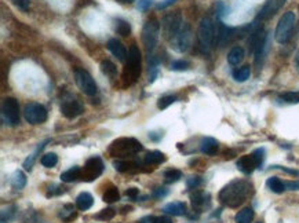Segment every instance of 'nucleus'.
Segmentation results:
<instances>
[{
	"label": "nucleus",
	"mask_w": 299,
	"mask_h": 223,
	"mask_svg": "<svg viewBox=\"0 0 299 223\" xmlns=\"http://www.w3.org/2000/svg\"><path fill=\"white\" fill-rule=\"evenodd\" d=\"M254 194V185L247 179H235L223 187L218 194V199L223 205L237 208L244 204Z\"/></svg>",
	"instance_id": "obj_1"
},
{
	"label": "nucleus",
	"mask_w": 299,
	"mask_h": 223,
	"mask_svg": "<svg viewBox=\"0 0 299 223\" xmlns=\"http://www.w3.org/2000/svg\"><path fill=\"white\" fill-rule=\"evenodd\" d=\"M142 149H144L142 143L135 138H119L112 142L107 152L112 157L124 159V157H130V156L139 153Z\"/></svg>",
	"instance_id": "obj_2"
},
{
	"label": "nucleus",
	"mask_w": 299,
	"mask_h": 223,
	"mask_svg": "<svg viewBox=\"0 0 299 223\" xmlns=\"http://www.w3.org/2000/svg\"><path fill=\"white\" fill-rule=\"evenodd\" d=\"M197 38H199L200 48H201L204 53H208V51L213 48V46H214L215 38H216L214 22H213L211 18L204 17V18L201 20V22H200L199 25Z\"/></svg>",
	"instance_id": "obj_3"
},
{
	"label": "nucleus",
	"mask_w": 299,
	"mask_h": 223,
	"mask_svg": "<svg viewBox=\"0 0 299 223\" xmlns=\"http://www.w3.org/2000/svg\"><path fill=\"white\" fill-rule=\"evenodd\" d=\"M160 38V22L156 18H150L146 21L142 29V44L148 53H152Z\"/></svg>",
	"instance_id": "obj_4"
},
{
	"label": "nucleus",
	"mask_w": 299,
	"mask_h": 223,
	"mask_svg": "<svg viewBox=\"0 0 299 223\" xmlns=\"http://www.w3.org/2000/svg\"><path fill=\"white\" fill-rule=\"evenodd\" d=\"M295 14L292 11H288L283 14V17L280 18V21L277 23L276 32H275V38H276L277 43L280 44H285L290 39H291L292 31L295 26Z\"/></svg>",
	"instance_id": "obj_5"
},
{
	"label": "nucleus",
	"mask_w": 299,
	"mask_h": 223,
	"mask_svg": "<svg viewBox=\"0 0 299 223\" xmlns=\"http://www.w3.org/2000/svg\"><path fill=\"white\" fill-rule=\"evenodd\" d=\"M182 16L179 11H174V13H169L167 16H164L163 21H161V28H163V35L167 40H172L178 35V32L182 28Z\"/></svg>",
	"instance_id": "obj_6"
},
{
	"label": "nucleus",
	"mask_w": 299,
	"mask_h": 223,
	"mask_svg": "<svg viewBox=\"0 0 299 223\" xmlns=\"http://www.w3.org/2000/svg\"><path fill=\"white\" fill-rule=\"evenodd\" d=\"M141 75V51L137 44H132L128 53V61L124 70V79H130L131 83H134Z\"/></svg>",
	"instance_id": "obj_7"
},
{
	"label": "nucleus",
	"mask_w": 299,
	"mask_h": 223,
	"mask_svg": "<svg viewBox=\"0 0 299 223\" xmlns=\"http://www.w3.org/2000/svg\"><path fill=\"white\" fill-rule=\"evenodd\" d=\"M102 172H104V162L101 160V157L94 156L85 162V167L80 171V179L85 182H92L98 179L102 175Z\"/></svg>",
	"instance_id": "obj_8"
},
{
	"label": "nucleus",
	"mask_w": 299,
	"mask_h": 223,
	"mask_svg": "<svg viewBox=\"0 0 299 223\" xmlns=\"http://www.w3.org/2000/svg\"><path fill=\"white\" fill-rule=\"evenodd\" d=\"M1 115L4 122L10 127H16L20 124V105L16 98H6L3 101L1 106Z\"/></svg>",
	"instance_id": "obj_9"
},
{
	"label": "nucleus",
	"mask_w": 299,
	"mask_h": 223,
	"mask_svg": "<svg viewBox=\"0 0 299 223\" xmlns=\"http://www.w3.org/2000/svg\"><path fill=\"white\" fill-rule=\"evenodd\" d=\"M75 80H76L77 87L82 90V93H85L88 97H92L98 93V87L95 84L94 79L91 75L85 69H76L75 70Z\"/></svg>",
	"instance_id": "obj_10"
},
{
	"label": "nucleus",
	"mask_w": 299,
	"mask_h": 223,
	"mask_svg": "<svg viewBox=\"0 0 299 223\" xmlns=\"http://www.w3.org/2000/svg\"><path fill=\"white\" fill-rule=\"evenodd\" d=\"M191 44H192V29L189 23H184L178 35L171 40V47L178 53H185L189 50Z\"/></svg>",
	"instance_id": "obj_11"
},
{
	"label": "nucleus",
	"mask_w": 299,
	"mask_h": 223,
	"mask_svg": "<svg viewBox=\"0 0 299 223\" xmlns=\"http://www.w3.org/2000/svg\"><path fill=\"white\" fill-rule=\"evenodd\" d=\"M85 112V106L79 100H76L72 95H66L62 98L61 102V113L66 119H76Z\"/></svg>",
	"instance_id": "obj_12"
},
{
	"label": "nucleus",
	"mask_w": 299,
	"mask_h": 223,
	"mask_svg": "<svg viewBox=\"0 0 299 223\" xmlns=\"http://www.w3.org/2000/svg\"><path fill=\"white\" fill-rule=\"evenodd\" d=\"M23 116L29 124H42L47 120V109L40 103L32 102L25 106Z\"/></svg>",
	"instance_id": "obj_13"
},
{
	"label": "nucleus",
	"mask_w": 299,
	"mask_h": 223,
	"mask_svg": "<svg viewBox=\"0 0 299 223\" xmlns=\"http://www.w3.org/2000/svg\"><path fill=\"white\" fill-rule=\"evenodd\" d=\"M237 168L246 174V175H251L254 171L256 168H261L259 164L256 162L255 156L253 153L251 154H246V156H241L237 160Z\"/></svg>",
	"instance_id": "obj_14"
},
{
	"label": "nucleus",
	"mask_w": 299,
	"mask_h": 223,
	"mask_svg": "<svg viewBox=\"0 0 299 223\" xmlns=\"http://www.w3.org/2000/svg\"><path fill=\"white\" fill-rule=\"evenodd\" d=\"M107 48H109V51L115 55L119 61L124 62L127 58H128V54H127L126 47H124L123 43L119 41L117 39H110V40L107 41Z\"/></svg>",
	"instance_id": "obj_15"
},
{
	"label": "nucleus",
	"mask_w": 299,
	"mask_h": 223,
	"mask_svg": "<svg viewBox=\"0 0 299 223\" xmlns=\"http://www.w3.org/2000/svg\"><path fill=\"white\" fill-rule=\"evenodd\" d=\"M285 1L287 0H269L268 3L265 4V7L261 10V13L258 16V20H266L269 17H272L276 11H278L280 8L283 7Z\"/></svg>",
	"instance_id": "obj_16"
},
{
	"label": "nucleus",
	"mask_w": 299,
	"mask_h": 223,
	"mask_svg": "<svg viewBox=\"0 0 299 223\" xmlns=\"http://www.w3.org/2000/svg\"><path fill=\"white\" fill-rule=\"evenodd\" d=\"M233 33H235V29H233V28H229V26L223 25L222 22L218 23V31H216V38H215L216 39L218 46H225L230 39H232Z\"/></svg>",
	"instance_id": "obj_17"
},
{
	"label": "nucleus",
	"mask_w": 299,
	"mask_h": 223,
	"mask_svg": "<svg viewBox=\"0 0 299 223\" xmlns=\"http://www.w3.org/2000/svg\"><path fill=\"white\" fill-rule=\"evenodd\" d=\"M113 167L116 168V171H119V172H123V174H126V172H128V174H134V172H138V171H141V165H139L138 162H127V160H117V162H113Z\"/></svg>",
	"instance_id": "obj_18"
},
{
	"label": "nucleus",
	"mask_w": 299,
	"mask_h": 223,
	"mask_svg": "<svg viewBox=\"0 0 299 223\" xmlns=\"http://www.w3.org/2000/svg\"><path fill=\"white\" fill-rule=\"evenodd\" d=\"M163 212L167 214V215L171 216H181L186 214V205L184 203H179V201H175V203H169L163 207Z\"/></svg>",
	"instance_id": "obj_19"
},
{
	"label": "nucleus",
	"mask_w": 299,
	"mask_h": 223,
	"mask_svg": "<svg viewBox=\"0 0 299 223\" xmlns=\"http://www.w3.org/2000/svg\"><path fill=\"white\" fill-rule=\"evenodd\" d=\"M208 200H210V196L204 192H194L192 196H191L193 209H196V211H199V212L210 203Z\"/></svg>",
	"instance_id": "obj_20"
},
{
	"label": "nucleus",
	"mask_w": 299,
	"mask_h": 223,
	"mask_svg": "<svg viewBox=\"0 0 299 223\" xmlns=\"http://www.w3.org/2000/svg\"><path fill=\"white\" fill-rule=\"evenodd\" d=\"M218 147H219L218 141L214 138H210V137L203 138L201 143H200V150H201V153L208 154V156H214V154H216Z\"/></svg>",
	"instance_id": "obj_21"
},
{
	"label": "nucleus",
	"mask_w": 299,
	"mask_h": 223,
	"mask_svg": "<svg viewBox=\"0 0 299 223\" xmlns=\"http://www.w3.org/2000/svg\"><path fill=\"white\" fill-rule=\"evenodd\" d=\"M244 55H246V53H244L243 47H233L229 51V54H228V62H229L232 66H237V65H240L243 62Z\"/></svg>",
	"instance_id": "obj_22"
},
{
	"label": "nucleus",
	"mask_w": 299,
	"mask_h": 223,
	"mask_svg": "<svg viewBox=\"0 0 299 223\" xmlns=\"http://www.w3.org/2000/svg\"><path fill=\"white\" fill-rule=\"evenodd\" d=\"M92 204H94V199H92V196L90 193L83 192L80 193L76 197V207L77 209H80V211L90 209V208L92 207Z\"/></svg>",
	"instance_id": "obj_23"
},
{
	"label": "nucleus",
	"mask_w": 299,
	"mask_h": 223,
	"mask_svg": "<svg viewBox=\"0 0 299 223\" xmlns=\"http://www.w3.org/2000/svg\"><path fill=\"white\" fill-rule=\"evenodd\" d=\"M167 160L166 154L161 153L159 150H153V152H149L146 154L145 159H144V164L145 165H159L161 162H164Z\"/></svg>",
	"instance_id": "obj_24"
},
{
	"label": "nucleus",
	"mask_w": 299,
	"mask_h": 223,
	"mask_svg": "<svg viewBox=\"0 0 299 223\" xmlns=\"http://www.w3.org/2000/svg\"><path fill=\"white\" fill-rule=\"evenodd\" d=\"M254 216H255V212H254L253 208H243L241 211H238L236 214L235 221H236V223H251Z\"/></svg>",
	"instance_id": "obj_25"
},
{
	"label": "nucleus",
	"mask_w": 299,
	"mask_h": 223,
	"mask_svg": "<svg viewBox=\"0 0 299 223\" xmlns=\"http://www.w3.org/2000/svg\"><path fill=\"white\" fill-rule=\"evenodd\" d=\"M266 186L269 187V190H272L273 193H277V194H281V193L287 189V187H285V183H284L280 178L277 177L269 178L268 182H266Z\"/></svg>",
	"instance_id": "obj_26"
},
{
	"label": "nucleus",
	"mask_w": 299,
	"mask_h": 223,
	"mask_svg": "<svg viewBox=\"0 0 299 223\" xmlns=\"http://www.w3.org/2000/svg\"><path fill=\"white\" fill-rule=\"evenodd\" d=\"M76 216H77V212L75 211V207H73L72 204H66V205H64V208L61 209V212H60V218L62 219V222H65V223L72 222L73 219H76Z\"/></svg>",
	"instance_id": "obj_27"
},
{
	"label": "nucleus",
	"mask_w": 299,
	"mask_h": 223,
	"mask_svg": "<svg viewBox=\"0 0 299 223\" xmlns=\"http://www.w3.org/2000/svg\"><path fill=\"white\" fill-rule=\"evenodd\" d=\"M80 171H82V168H80V167H77V165L72 167V168H69L68 171L62 172L61 181L62 182H65V183H70V182L76 181V179L80 178Z\"/></svg>",
	"instance_id": "obj_28"
},
{
	"label": "nucleus",
	"mask_w": 299,
	"mask_h": 223,
	"mask_svg": "<svg viewBox=\"0 0 299 223\" xmlns=\"http://www.w3.org/2000/svg\"><path fill=\"white\" fill-rule=\"evenodd\" d=\"M11 186L16 190H22L23 187L26 186V177L22 171H16L14 175L11 178Z\"/></svg>",
	"instance_id": "obj_29"
},
{
	"label": "nucleus",
	"mask_w": 299,
	"mask_h": 223,
	"mask_svg": "<svg viewBox=\"0 0 299 223\" xmlns=\"http://www.w3.org/2000/svg\"><path fill=\"white\" fill-rule=\"evenodd\" d=\"M115 31L120 35V36H128L131 33V25L130 22L124 21L122 18H117L115 21Z\"/></svg>",
	"instance_id": "obj_30"
},
{
	"label": "nucleus",
	"mask_w": 299,
	"mask_h": 223,
	"mask_svg": "<svg viewBox=\"0 0 299 223\" xmlns=\"http://www.w3.org/2000/svg\"><path fill=\"white\" fill-rule=\"evenodd\" d=\"M251 76V68L250 66H243V68H238L233 72V79L238 81V83H244Z\"/></svg>",
	"instance_id": "obj_31"
},
{
	"label": "nucleus",
	"mask_w": 299,
	"mask_h": 223,
	"mask_svg": "<svg viewBox=\"0 0 299 223\" xmlns=\"http://www.w3.org/2000/svg\"><path fill=\"white\" fill-rule=\"evenodd\" d=\"M101 70H102V73L105 76L110 77V79H113L116 76V73H117L116 65L112 61H109V60H105V61L101 62Z\"/></svg>",
	"instance_id": "obj_32"
},
{
	"label": "nucleus",
	"mask_w": 299,
	"mask_h": 223,
	"mask_svg": "<svg viewBox=\"0 0 299 223\" xmlns=\"http://www.w3.org/2000/svg\"><path fill=\"white\" fill-rule=\"evenodd\" d=\"M181 178H182V172H181L179 169L171 168L167 169V171L164 172V182H166L167 185L175 183V182H178Z\"/></svg>",
	"instance_id": "obj_33"
},
{
	"label": "nucleus",
	"mask_w": 299,
	"mask_h": 223,
	"mask_svg": "<svg viewBox=\"0 0 299 223\" xmlns=\"http://www.w3.org/2000/svg\"><path fill=\"white\" fill-rule=\"evenodd\" d=\"M120 199V193H119V189L116 186H110L109 189L105 190L104 196H102V200L105 203H116Z\"/></svg>",
	"instance_id": "obj_34"
},
{
	"label": "nucleus",
	"mask_w": 299,
	"mask_h": 223,
	"mask_svg": "<svg viewBox=\"0 0 299 223\" xmlns=\"http://www.w3.org/2000/svg\"><path fill=\"white\" fill-rule=\"evenodd\" d=\"M47 142H50V141H46V142H43V143H40L38 146V149L33 152V153L23 162V168L26 169V171H31L32 169V165H33V162H35V160H36V157H38V154L40 153V150H43L44 149V146H46Z\"/></svg>",
	"instance_id": "obj_35"
},
{
	"label": "nucleus",
	"mask_w": 299,
	"mask_h": 223,
	"mask_svg": "<svg viewBox=\"0 0 299 223\" xmlns=\"http://www.w3.org/2000/svg\"><path fill=\"white\" fill-rule=\"evenodd\" d=\"M40 162H42V165L46 167V168H53V167L57 165V162H58V156L55 153H47L40 159Z\"/></svg>",
	"instance_id": "obj_36"
},
{
	"label": "nucleus",
	"mask_w": 299,
	"mask_h": 223,
	"mask_svg": "<svg viewBox=\"0 0 299 223\" xmlns=\"http://www.w3.org/2000/svg\"><path fill=\"white\" fill-rule=\"evenodd\" d=\"M176 98L175 95H166V97H161L160 100H159V102H157V108L161 109V110H164V109H167L170 106V105H172L174 102H176Z\"/></svg>",
	"instance_id": "obj_37"
},
{
	"label": "nucleus",
	"mask_w": 299,
	"mask_h": 223,
	"mask_svg": "<svg viewBox=\"0 0 299 223\" xmlns=\"http://www.w3.org/2000/svg\"><path fill=\"white\" fill-rule=\"evenodd\" d=\"M280 100L287 103H299V91H290L280 95Z\"/></svg>",
	"instance_id": "obj_38"
},
{
	"label": "nucleus",
	"mask_w": 299,
	"mask_h": 223,
	"mask_svg": "<svg viewBox=\"0 0 299 223\" xmlns=\"http://www.w3.org/2000/svg\"><path fill=\"white\" fill-rule=\"evenodd\" d=\"M115 215L116 211L113 208H107V209H102L95 218H97V219H102V221H110L112 218H115Z\"/></svg>",
	"instance_id": "obj_39"
},
{
	"label": "nucleus",
	"mask_w": 299,
	"mask_h": 223,
	"mask_svg": "<svg viewBox=\"0 0 299 223\" xmlns=\"http://www.w3.org/2000/svg\"><path fill=\"white\" fill-rule=\"evenodd\" d=\"M191 63L184 60H179V61H174L171 63V70H175V72H182V70L189 69Z\"/></svg>",
	"instance_id": "obj_40"
},
{
	"label": "nucleus",
	"mask_w": 299,
	"mask_h": 223,
	"mask_svg": "<svg viewBox=\"0 0 299 223\" xmlns=\"http://www.w3.org/2000/svg\"><path fill=\"white\" fill-rule=\"evenodd\" d=\"M201 183H203V179L199 177H191L188 178V181H186L188 189H197L199 186H201Z\"/></svg>",
	"instance_id": "obj_41"
},
{
	"label": "nucleus",
	"mask_w": 299,
	"mask_h": 223,
	"mask_svg": "<svg viewBox=\"0 0 299 223\" xmlns=\"http://www.w3.org/2000/svg\"><path fill=\"white\" fill-rule=\"evenodd\" d=\"M13 3L23 13L29 11V8H31V0H13Z\"/></svg>",
	"instance_id": "obj_42"
},
{
	"label": "nucleus",
	"mask_w": 299,
	"mask_h": 223,
	"mask_svg": "<svg viewBox=\"0 0 299 223\" xmlns=\"http://www.w3.org/2000/svg\"><path fill=\"white\" fill-rule=\"evenodd\" d=\"M253 154L255 156V159H256V162H258V164H259V167H262V164H263V160H265V149H256V150H254Z\"/></svg>",
	"instance_id": "obj_43"
},
{
	"label": "nucleus",
	"mask_w": 299,
	"mask_h": 223,
	"mask_svg": "<svg viewBox=\"0 0 299 223\" xmlns=\"http://www.w3.org/2000/svg\"><path fill=\"white\" fill-rule=\"evenodd\" d=\"M126 196H127L128 199H131V200H137L139 196V189H137V187H128V189L126 190Z\"/></svg>",
	"instance_id": "obj_44"
},
{
	"label": "nucleus",
	"mask_w": 299,
	"mask_h": 223,
	"mask_svg": "<svg viewBox=\"0 0 299 223\" xmlns=\"http://www.w3.org/2000/svg\"><path fill=\"white\" fill-rule=\"evenodd\" d=\"M169 194V189H166V187H157V189H154L153 192V196L154 199H163V197H166Z\"/></svg>",
	"instance_id": "obj_45"
},
{
	"label": "nucleus",
	"mask_w": 299,
	"mask_h": 223,
	"mask_svg": "<svg viewBox=\"0 0 299 223\" xmlns=\"http://www.w3.org/2000/svg\"><path fill=\"white\" fill-rule=\"evenodd\" d=\"M152 4H153V0H139L138 4H137V8H138L139 11H146Z\"/></svg>",
	"instance_id": "obj_46"
},
{
	"label": "nucleus",
	"mask_w": 299,
	"mask_h": 223,
	"mask_svg": "<svg viewBox=\"0 0 299 223\" xmlns=\"http://www.w3.org/2000/svg\"><path fill=\"white\" fill-rule=\"evenodd\" d=\"M285 187L288 190H299V181H288V182H284Z\"/></svg>",
	"instance_id": "obj_47"
},
{
	"label": "nucleus",
	"mask_w": 299,
	"mask_h": 223,
	"mask_svg": "<svg viewBox=\"0 0 299 223\" xmlns=\"http://www.w3.org/2000/svg\"><path fill=\"white\" fill-rule=\"evenodd\" d=\"M153 223H174L169 216H154Z\"/></svg>",
	"instance_id": "obj_48"
},
{
	"label": "nucleus",
	"mask_w": 299,
	"mask_h": 223,
	"mask_svg": "<svg viewBox=\"0 0 299 223\" xmlns=\"http://www.w3.org/2000/svg\"><path fill=\"white\" fill-rule=\"evenodd\" d=\"M176 0H163L161 3H159V6H157V8L159 10H164V8L170 7L171 4H174Z\"/></svg>",
	"instance_id": "obj_49"
},
{
	"label": "nucleus",
	"mask_w": 299,
	"mask_h": 223,
	"mask_svg": "<svg viewBox=\"0 0 299 223\" xmlns=\"http://www.w3.org/2000/svg\"><path fill=\"white\" fill-rule=\"evenodd\" d=\"M153 219L154 216H145V218H142V219L139 221V223H153Z\"/></svg>",
	"instance_id": "obj_50"
},
{
	"label": "nucleus",
	"mask_w": 299,
	"mask_h": 223,
	"mask_svg": "<svg viewBox=\"0 0 299 223\" xmlns=\"http://www.w3.org/2000/svg\"><path fill=\"white\" fill-rule=\"evenodd\" d=\"M295 68H297V70H298L299 73V50L298 53H297V55H295Z\"/></svg>",
	"instance_id": "obj_51"
},
{
	"label": "nucleus",
	"mask_w": 299,
	"mask_h": 223,
	"mask_svg": "<svg viewBox=\"0 0 299 223\" xmlns=\"http://www.w3.org/2000/svg\"><path fill=\"white\" fill-rule=\"evenodd\" d=\"M117 1H119V3H132V1H134V0H117Z\"/></svg>",
	"instance_id": "obj_52"
},
{
	"label": "nucleus",
	"mask_w": 299,
	"mask_h": 223,
	"mask_svg": "<svg viewBox=\"0 0 299 223\" xmlns=\"http://www.w3.org/2000/svg\"><path fill=\"white\" fill-rule=\"evenodd\" d=\"M258 223H263V222H258Z\"/></svg>",
	"instance_id": "obj_53"
}]
</instances>
